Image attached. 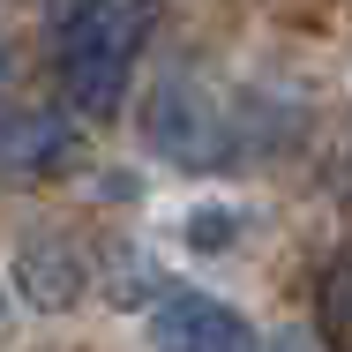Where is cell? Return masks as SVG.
Instances as JSON below:
<instances>
[{"instance_id":"6da1fadb","label":"cell","mask_w":352,"mask_h":352,"mask_svg":"<svg viewBox=\"0 0 352 352\" xmlns=\"http://www.w3.org/2000/svg\"><path fill=\"white\" fill-rule=\"evenodd\" d=\"M150 30H157V0H68L60 8L53 60H60V90L75 113H90V120L120 113Z\"/></svg>"},{"instance_id":"7a4b0ae2","label":"cell","mask_w":352,"mask_h":352,"mask_svg":"<svg viewBox=\"0 0 352 352\" xmlns=\"http://www.w3.org/2000/svg\"><path fill=\"white\" fill-rule=\"evenodd\" d=\"M150 150L203 173V165H217V157L232 150V120H225V105H217L195 75H180V82H165L157 105H150Z\"/></svg>"},{"instance_id":"3957f363","label":"cell","mask_w":352,"mask_h":352,"mask_svg":"<svg viewBox=\"0 0 352 352\" xmlns=\"http://www.w3.org/2000/svg\"><path fill=\"white\" fill-rule=\"evenodd\" d=\"M150 345L157 352H255V330L195 285H165L150 300Z\"/></svg>"},{"instance_id":"277c9868","label":"cell","mask_w":352,"mask_h":352,"mask_svg":"<svg viewBox=\"0 0 352 352\" xmlns=\"http://www.w3.org/2000/svg\"><path fill=\"white\" fill-rule=\"evenodd\" d=\"M75 128L68 120H53V113H15L8 120V165H15V180H38V173H60L75 165Z\"/></svg>"},{"instance_id":"5b68a950","label":"cell","mask_w":352,"mask_h":352,"mask_svg":"<svg viewBox=\"0 0 352 352\" xmlns=\"http://www.w3.org/2000/svg\"><path fill=\"white\" fill-rule=\"evenodd\" d=\"M315 315H322V338H330V352H352V255H338V263H330Z\"/></svg>"},{"instance_id":"8992f818","label":"cell","mask_w":352,"mask_h":352,"mask_svg":"<svg viewBox=\"0 0 352 352\" xmlns=\"http://www.w3.org/2000/svg\"><path fill=\"white\" fill-rule=\"evenodd\" d=\"M232 225H240L232 210H195V217H188V232H195V248H225V232H232Z\"/></svg>"}]
</instances>
